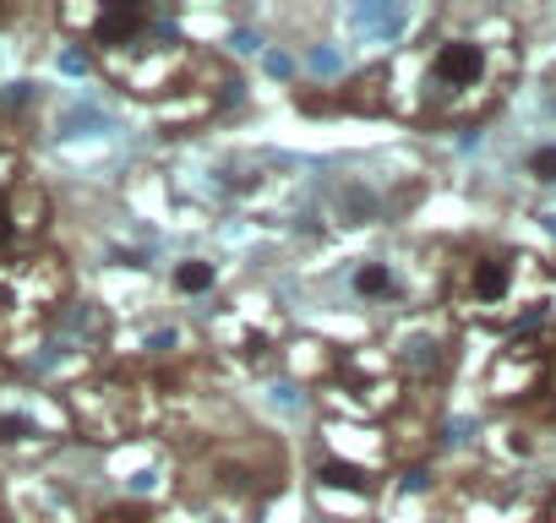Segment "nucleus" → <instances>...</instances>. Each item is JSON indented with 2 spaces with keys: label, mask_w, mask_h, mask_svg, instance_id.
I'll return each instance as SVG.
<instances>
[{
  "label": "nucleus",
  "mask_w": 556,
  "mask_h": 523,
  "mask_svg": "<svg viewBox=\"0 0 556 523\" xmlns=\"http://www.w3.org/2000/svg\"><path fill=\"white\" fill-rule=\"evenodd\" d=\"M235 93H240L235 66H229L224 55H213V50H197L186 82H180L164 104H153V120H159L164 131H191V126H207Z\"/></svg>",
  "instance_id": "4468645a"
},
{
  "label": "nucleus",
  "mask_w": 556,
  "mask_h": 523,
  "mask_svg": "<svg viewBox=\"0 0 556 523\" xmlns=\"http://www.w3.org/2000/svg\"><path fill=\"white\" fill-rule=\"evenodd\" d=\"M409 393L415 387L404 382V371L393 366L382 339L333 344L323 377L312 382V398H317L323 420H344V425H388L404 409Z\"/></svg>",
  "instance_id": "423d86ee"
},
{
  "label": "nucleus",
  "mask_w": 556,
  "mask_h": 523,
  "mask_svg": "<svg viewBox=\"0 0 556 523\" xmlns=\"http://www.w3.org/2000/svg\"><path fill=\"white\" fill-rule=\"evenodd\" d=\"M382 496H388V480L350 469L328 452H317L306 469V501H312L317 523H371L382 512Z\"/></svg>",
  "instance_id": "ddd939ff"
},
{
  "label": "nucleus",
  "mask_w": 556,
  "mask_h": 523,
  "mask_svg": "<svg viewBox=\"0 0 556 523\" xmlns=\"http://www.w3.org/2000/svg\"><path fill=\"white\" fill-rule=\"evenodd\" d=\"M556 290V268L513 240H464L442 256L437 311L458 333H518L545 311Z\"/></svg>",
  "instance_id": "7ed1b4c3"
},
{
  "label": "nucleus",
  "mask_w": 556,
  "mask_h": 523,
  "mask_svg": "<svg viewBox=\"0 0 556 523\" xmlns=\"http://www.w3.org/2000/svg\"><path fill=\"white\" fill-rule=\"evenodd\" d=\"M442 256H447V245H393V251L355 256L344 273V290L361 311L388 317V322L431 311L437 284H442Z\"/></svg>",
  "instance_id": "6e6552de"
},
{
  "label": "nucleus",
  "mask_w": 556,
  "mask_h": 523,
  "mask_svg": "<svg viewBox=\"0 0 556 523\" xmlns=\"http://www.w3.org/2000/svg\"><path fill=\"white\" fill-rule=\"evenodd\" d=\"M55 229V202L23 164H0V268L39 256Z\"/></svg>",
  "instance_id": "f8f14e48"
},
{
  "label": "nucleus",
  "mask_w": 556,
  "mask_h": 523,
  "mask_svg": "<svg viewBox=\"0 0 556 523\" xmlns=\"http://www.w3.org/2000/svg\"><path fill=\"white\" fill-rule=\"evenodd\" d=\"M290 339H295V317H290L285 301L267 295V290H235L202 322V355L207 360H229V366L256 371V377L285 366Z\"/></svg>",
  "instance_id": "0eeeda50"
},
{
  "label": "nucleus",
  "mask_w": 556,
  "mask_h": 523,
  "mask_svg": "<svg viewBox=\"0 0 556 523\" xmlns=\"http://www.w3.org/2000/svg\"><path fill=\"white\" fill-rule=\"evenodd\" d=\"M164 284H169L175 301H213L224 290V273H218V262H207V256H180V262H169Z\"/></svg>",
  "instance_id": "dca6fc26"
},
{
  "label": "nucleus",
  "mask_w": 556,
  "mask_h": 523,
  "mask_svg": "<svg viewBox=\"0 0 556 523\" xmlns=\"http://www.w3.org/2000/svg\"><path fill=\"white\" fill-rule=\"evenodd\" d=\"M0 523H7V518H0Z\"/></svg>",
  "instance_id": "412c9836"
},
{
  "label": "nucleus",
  "mask_w": 556,
  "mask_h": 523,
  "mask_svg": "<svg viewBox=\"0 0 556 523\" xmlns=\"http://www.w3.org/2000/svg\"><path fill=\"white\" fill-rule=\"evenodd\" d=\"M55 28L88 50V61L115 93L148 110L164 104L197 61V44L153 0H66L55 7Z\"/></svg>",
  "instance_id": "f03ea898"
},
{
  "label": "nucleus",
  "mask_w": 556,
  "mask_h": 523,
  "mask_svg": "<svg viewBox=\"0 0 556 523\" xmlns=\"http://www.w3.org/2000/svg\"><path fill=\"white\" fill-rule=\"evenodd\" d=\"M88 523H169V512L142 501V496H121V501H104Z\"/></svg>",
  "instance_id": "f3484780"
},
{
  "label": "nucleus",
  "mask_w": 556,
  "mask_h": 523,
  "mask_svg": "<svg viewBox=\"0 0 556 523\" xmlns=\"http://www.w3.org/2000/svg\"><path fill=\"white\" fill-rule=\"evenodd\" d=\"M523 34L496 7H453L426 23L399 55L382 61L388 120L426 131L485 126L518 88Z\"/></svg>",
  "instance_id": "f257e3e1"
},
{
  "label": "nucleus",
  "mask_w": 556,
  "mask_h": 523,
  "mask_svg": "<svg viewBox=\"0 0 556 523\" xmlns=\"http://www.w3.org/2000/svg\"><path fill=\"white\" fill-rule=\"evenodd\" d=\"M77 301H83L77 273L55 245H45L39 256L7 262L0 268V360L23 377Z\"/></svg>",
  "instance_id": "39448f33"
},
{
  "label": "nucleus",
  "mask_w": 556,
  "mask_h": 523,
  "mask_svg": "<svg viewBox=\"0 0 556 523\" xmlns=\"http://www.w3.org/2000/svg\"><path fill=\"white\" fill-rule=\"evenodd\" d=\"M61 447H72V420H66L61 387H45L34 377L0 382V463L39 469Z\"/></svg>",
  "instance_id": "9d476101"
},
{
  "label": "nucleus",
  "mask_w": 556,
  "mask_h": 523,
  "mask_svg": "<svg viewBox=\"0 0 556 523\" xmlns=\"http://www.w3.org/2000/svg\"><path fill=\"white\" fill-rule=\"evenodd\" d=\"M480 393H485V404L496 414L556 425V328H523V333H513L485 360Z\"/></svg>",
  "instance_id": "1a4fd4ad"
},
{
  "label": "nucleus",
  "mask_w": 556,
  "mask_h": 523,
  "mask_svg": "<svg viewBox=\"0 0 556 523\" xmlns=\"http://www.w3.org/2000/svg\"><path fill=\"white\" fill-rule=\"evenodd\" d=\"M317 452L366 469L377 480L393 474V452H388V431L382 425H344V420H317Z\"/></svg>",
  "instance_id": "2eb2a0df"
},
{
  "label": "nucleus",
  "mask_w": 556,
  "mask_h": 523,
  "mask_svg": "<svg viewBox=\"0 0 556 523\" xmlns=\"http://www.w3.org/2000/svg\"><path fill=\"white\" fill-rule=\"evenodd\" d=\"M540 523H556V485L540 496Z\"/></svg>",
  "instance_id": "6ab92c4d"
},
{
  "label": "nucleus",
  "mask_w": 556,
  "mask_h": 523,
  "mask_svg": "<svg viewBox=\"0 0 556 523\" xmlns=\"http://www.w3.org/2000/svg\"><path fill=\"white\" fill-rule=\"evenodd\" d=\"M191 523H235V518H224V512H202V507H197V518H191Z\"/></svg>",
  "instance_id": "aec40b11"
},
{
  "label": "nucleus",
  "mask_w": 556,
  "mask_h": 523,
  "mask_svg": "<svg viewBox=\"0 0 556 523\" xmlns=\"http://www.w3.org/2000/svg\"><path fill=\"white\" fill-rule=\"evenodd\" d=\"M518 175H523V186L551 191V186H556V142H534V148L518 158Z\"/></svg>",
  "instance_id": "a211bd4d"
},
{
  "label": "nucleus",
  "mask_w": 556,
  "mask_h": 523,
  "mask_svg": "<svg viewBox=\"0 0 556 523\" xmlns=\"http://www.w3.org/2000/svg\"><path fill=\"white\" fill-rule=\"evenodd\" d=\"M540 485L523 474H502V469H475L458 474L442 496V523H534L540 518Z\"/></svg>",
  "instance_id": "9b49d317"
},
{
  "label": "nucleus",
  "mask_w": 556,
  "mask_h": 523,
  "mask_svg": "<svg viewBox=\"0 0 556 523\" xmlns=\"http://www.w3.org/2000/svg\"><path fill=\"white\" fill-rule=\"evenodd\" d=\"M290 447L262 425H218L197 442L180 447L175 458V480H180V501L202 507V512H262L267 501H278L290 490Z\"/></svg>",
  "instance_id": "20e7f679"
}]
</instances>
